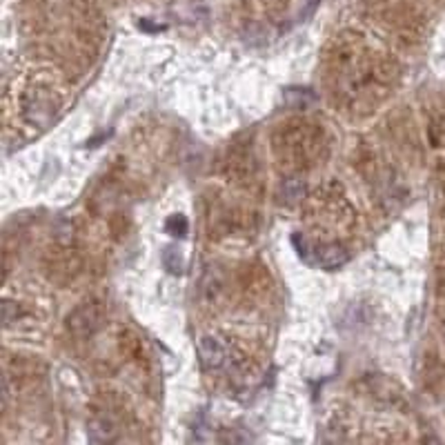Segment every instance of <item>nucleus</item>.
<instances>
[{
	"label": "nucleus",
	"mask_w": 445,
	"mask_h": 445,
	"mask_svg": "<svg viewBox=\"0 0 445 445\" xmlns=\"http://www.w3.org/2000/svg\"><path fill=\"white\" fill-rule=\"evenodd\" d=\"M198 361L203 370H218L225 363V347L214 337H203L198 341Z\"/></svg>",
	"instance_id": "nucleus-1"
},
{
	"label": "nucleus",
	"mask_w": 445,
	"mask_h": 445,
	"mask_svg": "<svg viewBox=\"0 0 445 445\" xmlns=\"http://www.w3.org/2000/svg\"><path fill=\"white\" fill-rule=\"evenodd\" d=\"M347 261H349V254L339 245H327V247L316 252V263H319L323 269H339Z\"/></svg>",
	"instance_id": "nucleus-2"
},
{
	"label": "nucleus",
	"mask_w": 445,
	"mask_h": 445,
	"mask_svg": "<svg viewBox=\"0 0 445 445\" xmlns=\"http://www.w3.org/2000/svg\"><path fill=\"white\" fill-rule=\"evenodd\" d=\"M163 265H165L167 272H171V274H183L185 272V259H183L181 249L167 247L163 252Z\"/></svg>",
	"instance_id": "nucleus-3"
},
{
	"label": "nucleus",
	"mask_w": 445,
	"mask_h": 445,
	"mask_svg": "<svg viewBox=\"0 0 445 445\" xmlns=\"http://www.w3.org/2000/svg\"><path fill=\"white\" fill-rule=\"evenodd\" d=\"M288 94H292V96H296V101L292 98V101H288L292 107H296V109H305L308 105H312V103H316V96L310 91V89H288Z\"/></svg>",
	"instance_id": "nucleus-4"
},
{
	"label": "nucleus",
	"mask_w": 445,
	"mask_h": 445,
	"mask_svg": "<svg viewBox=\"0 0 445 445\" xmlns=\"http://www.w3.org/2000/svg\"><path fill=\"white\" fill-rule=\"evenodd\" d=\"M303 192H305V185L300 183V181H296V179L285 181V185H283V196L288 198L290 203L298 201L300 196H303Z\"/></svg>",
	"instance_id": "nucleus-5"
},
{
	"label": "nucleus",
	"mask_w": 445,
	"mask_h": 445,
	"mask_svg": "<svg viewBox=\"0 0 445 445\" xmlns=\"http://www.w3.org/2000/svg\"><path fill=\"white\" fill-rule=\"evenodd\" d=\"M167 232L171 236H185L187 234V220H185V216H181V214L171 216L167 220Z\"/></svg>",
	"instance_id": "nucleus-6"
}]
</instances>
